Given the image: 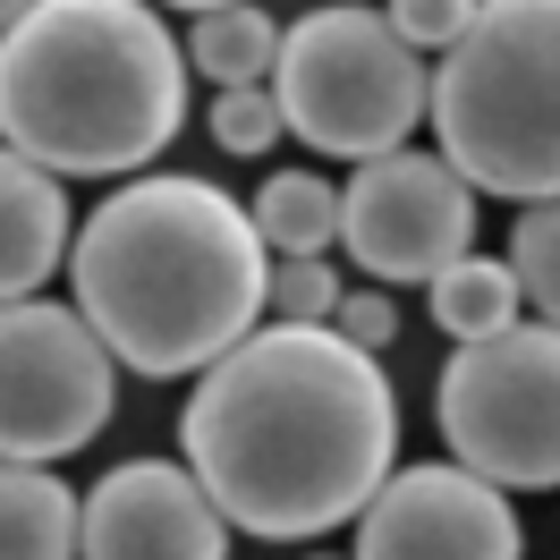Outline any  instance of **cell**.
Returning a JSON list of instances; mask_svg holds the SVG:
<instances>
[{"label": "cell", "instance_id": "cell-16", "mask_svg": "<svg viewBox=\"0 0 560 560\" xmlns=\"http://www.w3.org/2000/svg\"><path fill=\"white\" fill-rule=\"evenodd\" d=\"M510 264L526 280V306L544 323H560V196H535L510 230Z\"/></svg>", "mask_w": 560, "mask_h": 560}, {"label": "cell", "instance_id": "cell-14", "mask_svg": "<svg viewBox=\"0 0 560 560\" xmlns=\"http://www.w3.org/2000/svg\"><path fill=\"white\" fill-rule=\"evenodd\" d=\"M280 35L255 0H221V9H196V35H187V60L212 77V85H264L280 69Z\"/></svg>", "mask_w": 560, "mask_h": 560}, {"label": "cell", "instance_id": "cell-18", "mask_svg": "<svg viewBox=\"0 0 560 560\" xmlns=\"http://www.w3.org/2000/svg\"><path fill=\"white\" fill-rule=\"evenodd\" d=\"M272 137H289V110H280L272 85H221L212 144H221V153H272Z\"/></svg>", "mask_w": 560, "mask_h": 560}, {"label": "cell", "instance_id": "cell-1", "mask_svg": "<svg viewBox=\"0 0 560 560\" xmlns=\"http://www.w3.org/2000/svg\"><path fill=\"white\" fill-rule=\"evenodd\" d=\"M178 451L230 510V526L264 544H315L390 485L399 458V399L383 349L349 340L340 323H255L230 357H212Z\"/></svg>", "mask_w": 560, "mask_h": 560}, {"label": "cell", "instance_id": "cell-12", "mask_svg": "<svg viewBox=\"0 0 560 560\" xmlns=\"http://www.w3.org/2000/svg\"><path fill=\"white\" fill-rule=\"evenodd\" d=\"M0 552L9 560L85 552V492H69L43 458H9V476H0Z\"/></svg>", "mask_w": 560, "mask_h": 560}, {"label": "cell", "instance_id": "cell-3", "mask_svg": "<svg viewBox=\"0 0 560 560\" xmlns=\"http://www.w3.org/2000/svg\"><path fill=\"white\" fill-rule=\"evenodd\" d=\"M187 69L153 0H35L0 26V137L60 178L144 171L187 128Z\"/></svg>", "mask_w": 560, "mask_h": 560}, {"label": "cell", "instance_id": "cell-7", "mask_svg": "<svg viewBox=\"0 0 560 560\" xmlns=\"http://www.w3.org/2000/svg\"><path fill=\"white\" fill-rule=\"evenodd\" d=\"M119 408V349L85 323V306L9 298L0 315V451L69 458Z\"/></svg>", "mask_w": 560, "mask_h": 560}, {"label": "cell", "instance_id": "cell-9", "mask_svg": "<svg viewBox=\"0 0 560 560\" xmlns=\"http://www.w3.org/2000/svg\"><path fill=\"white\" fill-rule=\"evenodd\" d=\"M357 552L365 560H518V510L510 485H492L467 458L433 467H390V485L357 510Z\"/></svg>", "mask_w": 560, "mask_h": 560}, {"label": "cell", "instance_id": "cell-4", "mask_svg": "<svg viewBox=\"0 0 560 560\" xmlns=\"http://www.w3.org/2000/svg\"><path fill=\"white\" fill-rule=\"evenodd\" d=\"M424 128L485 196H560V0H476L433 51Z\"/></svg>", "mask_w": 560, "mask_h": 560}, {"label": "cell", "instance_id": "cell-10", "mask_svg": "<svg viewBox=\"0 0 560 560\" xmlns=\"http://www.w3.org/2000/svg\"><path fill=\"white\" fill-rule=\"evenodd\" d=\"M230 510L178 458H119L85 492V560H221Z\"/></svg>", "mask_w": 560, "mask_h": 560}, {"label": "cell", "instance_id": "cell-17", "mask_svg": "<svg viewBox=\"0 0 560 560\" xmlns=\"http://www.w3.org/2000/svg\"><path fill=\"white\" fill-rule=\"evenodd\" d=\"M340 280L323 255H272V298H264V315L272 323H331L340 315Z\"/></svg>", "mask_w": 560, "mask_h": 560}, {"label": "cell", "instance_id": "cell-21", "mask_svg": "<svg viewBox=\"0 0 560 560\" xmlns=\"http://www.w3.org/2000/svg\"><path fill=\"white\" fill-rule=\"evenodd\" d=\"M26 9H35V0H0V26H9V18H26Z\"/></svg>", "mask_w": 560, "mask_h": 560}, {"label": "cell", "instance_id": "cell-19", "mask_svg": "<svg viewBox=\"0 0 560 560\" xmlns=\"http://www.w3.org/2000/svg\"><path fill=\"white\" fill-rule=\"evenodd\" d=\"M476 18V0H390V26L417 43V51H442L458 43V26Z\"/></svg>", "mask_w": 560, "mask_h": 560}, {"label": "cell", "instance_id": "cell-2", "mask_svg": "<svg viewBox=\"0 0 560 560\" xmlns=\"http://www.w3.org/2000/svg\"><path fill=\"white\" fill-rule=\"evenodd\" d=\"M69 289L119 365L144 383L205 374L264 323L272 238L255 205L187 171H144L77 221Z\"/></svg>", "mask_w": 560, "mask_h": 560}, {"label": "cell", "instance_id": "cell-11", "mask_svg": "<svg viewBox=\"0 0 560 560\" xmlns=\"http://www.w3.org/2000/svg\"><path fill=\"white\" fill-rule=\"evenodd\" d=\"M77 221H69V187L51 162L35 153H9L0 162V289L9 298H35L43 280L69 264Z\"/></svg>", "mask_w": 560, "mask_h": 560}, {"label": "cell", "instance_id": "cell-6", "mask_svg": "<svg viewBox=\"0 0 560 560\" xmlns=\"http://www.w3.org/2000/svg\"><path fill=\"white\" fill-rule=\"evenodd\" d=\"M433 424L451 458L510 492H560V323H501L458 340L433 383Z\"/></svg>", "mask_w": 560, "mask_h": 560}, {"label": "cell", "instance_id": "cell-15", "mask_svg": "<svg viewBox=\"0 0 560 560\" xmlns=\"http://www.w3.org/2000/svg\"><path fill=\"white\" fill-rule=\"evenodd\" d=\"M255 221L272 255H331L340 246V187L315 171H272L255 187Z\"/></svg>", "mask_w": 560, "mask_h": 560}, {"label": "cell", "instance_id": "cell-8", "mask_svg": "<svg viewBox=\"0 0 560 560\" xmlns=\"http://www.w3.org/2000/svg\"><path fill=\"white\" fill-rule=\"evenodd\" d=\"M340 246L374 280H433L476 246V178L451 153L390 144L340 187Z\"/></svg>", "mask_w": 560, "mask_h": 560}, {"label": "cell", "instance_id": "cell-22", "mask_svg": "<svg viewBox=\"0 0 560 560\" xmlns=\"http://www.w3.org/2000/svg\"><path fill=\"white\" fill-rule=\"evenodd\" d=\"M162 9H221V0H162Z\"/></svg>", "mask_w": 560, "mask_h": 560}, {"label": "cell", "instance_id": "cell-5", "mask_svg": "<svg viewBox=\"0 0 560 560\" xmlns=\"http://www.w3.org/2000/svg\"><path fill=\"white\" fill-rule=\"evenodd\" d=\"M272 94L289 110V137H306L331 162H374L433 119L424 51L390 26V9H365V0L306 9L280 35Z\"/></svg>", "mask_w": 560, "mask_h": 560}, {"label": "cell", "instance_id": "cell-13", "mask_svg": "<svg viewBox=\"0 0 560 560\" xmlns=\"http://www.w3.org/2000/svg\"><path fill=\"white\" fill-rule=\"evenodd\" d=\"M424 289H433V323H442L451 340H485L501 323H518V306H526L518 264H501V255H458V264H442Z\"/></svg>", "mask_w": 560, "mask_h": 560}, {"label": "cell", "instance_id": "cell-20", "mask_svg": "<svg viewBox=\"0 0 560 560\" xmlns=\"http://www.w3.org/2000/svg\"><path fill=\"white\" fill-rule=\"evenodd\" d=\"M340 331H349V340H365V349H390V331H399V306H390L383 289H349V298H340Z\"/></svg>", "mask_w": 560, "mask_h": 560}]
</instances>
